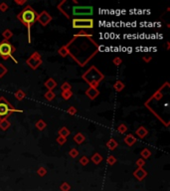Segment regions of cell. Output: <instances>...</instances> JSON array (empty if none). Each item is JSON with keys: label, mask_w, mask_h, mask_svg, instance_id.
Masks as SVG:
<instances>
[{"label": "cell", "mask_w": 170, "mask_h": 191, "mask_svg": "<svg viewBox=\"0 0 170 191\" xmlns=\"http://www.w3.org/2000/svg\"><path fill=\"white\" fill-rule=\"evenodd\" d=\"M46 169L43 168V167H41V168H39V170H38V174H40V176H44L45 174H46Z\"/></svg>", "instance_id": "cell-36"}, {"label": "cell", "mask_w": 170, "mask_h": 191, "mask_svg": "<svg viewBox=\"0 0 170 191\" xmlns=\"http://www.w3.org/2000/svg\"><path fill=\"white\" fill-rule=\"evenodd\" d=\"M85 140H86L85 135H84L83 133H81V132H78V133L74 136V142H76L77 144H81V143H83Z\"/></svg>", "instance_id": "cell-14"}, {"label": "cell", "mask_w": 170, "mask_h": 191, "mask_svg": "<svg viewBox=\"0 0 170 191\" xmlns=\"http://www.w3.org/2000/svg\"><path fill=\"white\" fill-rule=\"evenodd\" d=\"M135 133H136V135L138 136V137L143 138V137H145V136L147 135L148 131H147V129H146L145 127H138V129H136V131H135Z\"/></svg>", "instance_id": "cell-12"}, {"label": "cell", "mask_w": 170, "mask_h": 191, "mask_svg": "<svg viewBox=\"0 0 170 191\" xmlns=\"http://www.w3.org/2000/svg\"><path fill=\"white\" fill-rule=\"evenodd\" d=\"M78 155H79V151H78V149H76V148H72L70 150V156L72 158H76V157H78Z\"/></svg>", "instance_id": "cell-27"}, {"label": "cell", "mask_w": 170, "mask_h": 191, "mask_svg": "<svg viewBox=\"0 0 170 191\" xmlns=\"http://www.w3.org/2000/svg\"><path fill=\"white\" fill-rule=\"evenodd\" d=\"M59 134H60V136H63V137H68V135H70V131H69L67 127H62L61 129L59 131Z\"/></svg>", "instance_id": "cell-18"}, {"label": "cell", "mask_w": 170, "mask_h": 191, "mask_svg": "<svg viewBox=\"0 0 170 191\" xmlns=\"http://www.w3.org/2000/svg\"><path fill=\"white\" fill-rule=\"evenodd\" d=\"M115 162H117V158L115 157V156L113 155H109V157H107V163L111 164V165H113V164H115Z\"/></svg>", "instance_id": "cell-29"}, {"label": "cell", "mask_w": 170, "mask_h": 191, "mask_svg": "<svg viewBox=\"0 0 170 191\" xmlns=\"http://www.w3.org/2000/svg\"><path fill=\"white\" fill-rule=\"evenodd\" d=\"M55 97H56V95L53 91H48V92L45 94V98H46L48 101H52V100L55 99Z\"/></svg>", "instance_id": "cell-25"}, {"label": "cell", "mask_w": 170, "mask_h": 191, "mask_svg": "<svg viewBox=\"0 0 170 191\" xmlns=\"http://www.w3.org/2000/svg\"><path fill=\"white\" fill-rule=\"evenodd\" d=\"M67 112H69V114H71V116H75L76 114V112H77V108H74V107H70L68 108V110Z\"/></svg>", "instance_id": "cell-34"}, {"label": "cell", "mask_w": 170, "mask_h": 191, "mask_svg": "<svg viewBox=\"0 0 170 191\" xmlns=\"http://www.w3.org/2000/svg\"><path fill=\"white\" fill-rule=\"evenodd\" d=\"M136 164L138 165V167H142V165L144 164V160L142 159V158H140V159H138L136 161Z\"/></svg>", "instance_id": "cell-38"}, {"label": "cell", "mask_w": 170, "mask_h": 191, "mask_svg": "<svg viewBox=\"0 0 170 191\" xmlns=\"http://www.w3.org/2000/svg\"><path fill=\"white\" fill-rule=\"evenodd\" d=\"M14 96H15V98L18 100V101H22V100L25 98V93L23 92V91H21V90H18L17 92H15Z\"/></svg>", "instance_id": "cell-21"}, {"label": "cell", "mask_w": 170, "mask_h": 191, "mask_svg": "<svg viewBox=\"0 0 170 191\" xmlns=\"http://www.w3.org/2000/svg\"><path fill=\"white\" fill-rule=\"evenodd\" d=\"M117 131L118 132H120V133H124V132L128 131V127H126L125 125H120L119 127H117Z\"/></svg>", "instance_id": "cell-30"}, {"label": "cell", "mask_w": 170, "mask_h": 191, "mask_svg": "<svg viewBox=\"0 0 170 191\" xmlns=\"http://www.w3.org/2000/svg\"><path fill=\"white\" fill-rule=\"evenodd\" d=\"M11 112H23L22 110L14 108L5 98H0V121L6 119Z\"/></svg>", "instance_id": "cell-3"}, {"label": "cell", "mask_w": 170, "mask_h": 191, "mask_svg": "<svg viewBox=\"0 0 170 191\" xmlns=\"http://www.w3.org/2000/svg\"><path fill=\"white\" fill-rule=\"evenodd\" d=\"M113 64L117 65V66H119V65L121 64V59H120V58H115V59H113Z\"/></svg>", "instance_id": "cell-37"}, {"label": "cell", "mask_w": 170, "mask_h": 191, "mask_svg": "<svg viewBox=\"0 0 170 191\" xmlns=\"http://www.w3.org/2000/svg\"><path fill=\"white\" fill-rule=\"evenodd\" d=\"M27 64L31 67L32 69H37L38 67L42 64V60H41V56L38 52H35L31 55V57L27 60Z\"/></svg>", "instance_id": "cell-7"}, {"label": "cell", "mask_w": 170, "mask_h": 191, "mask_svg": "<svg viewBox=\"0 0 170 191\" xmlns=\"http://www.w3.org/2000/svg\"><path fill=\"white\" fill-rule=\"evenodd\" d=\"M124 142H125L128 146H132V145L136 142V137H134L132 134H128V135L124 137Z\"/></svg>", "instance_id": "cell-10"}, {"label": "cell", "mask_w": 170, "mask_h": 191, "mask_svg": "<svg viewBox=\"0 0 170 191\" xmlns=\"http://www.w3.org/2000/svg\"><path fill=\"white\" fill-rule=\"evenodd\" d=\"M38 14L31 6H26L24 9L22 10L18 15H17V18L21 21L25 26L27 27L28 30V40L29 42H31V35H30V31H31V26L37 20Z\"/></svg>", "instance_id": "cell-1"}, {"label": "cell", "mask_w": 170, "mask_h": 191, "mask_svg": "<svg viewBox=\"0 0 170 191\" xmlns=\"http://www.w3.org/2000/svg\"><path fill=\"white\" fill-rule=\"evenodd\" d=\"M66 140H67L66 137H63V136H60V135H59V137L57 138V142L59 143L60 145H63L64 143H66Z\"/></svg>", "instance_id": "cell-33"}, {"label": "cell", "mask_w": 170, "mask_h": 191, "mask_svg": "<svg viewBox=\"0 0 170 191\" xmlns=\"http://www.w3.org/2000/svg\"><path fill=\"white\" fill-rule=\"evenodd\" d=\"M6 73H7V69H6L2 64H0V78H2L3 76H5Z\"/></svg>", "instance_id": "cell-28"}, {"label": "cell", "mask_w": 170, "mask_h": 191, "mask_svg": "<svg viewBox=\"0 0 170 191\" xmlns=\"http://www.w3.org/2000/svg\"><path fill=\"white\" fill-rule=\"evenodd\" d=\"M15 3L19 4V5H23V4L26 3V1H25V0H23V1H19V0H15Z\"/></svg>", "instance_id": "cell-39"}, {"label": "cell", "mask_w": 170, "mask_h": 191, "mask_svg": "<svg viewBox=\"0 0 170 191\" xmlns=\"http://www.w3.org/2000/svg\"><path fill=\"white\" fill-rule=\"evenodd\" d=\"M37 20L39 21L43 26H47L49 23L51 22V21H52V17L50 16V14H49L48 12L43 11L42 13L38 14Z\"/></svg>", "instance_id": "cell-8"}, {"label": "cell", "mask_w": 170, "mask_h": 191, "mask_svg": "<svg viewBox=\"0 0 170 191\" xmlns=\"http://www.w3.org/2000/svg\"><path fill=\"white\" fill-rule=\"evenodd\" d=\"M88 162H89V158L87 156H82L81 159H80V163L83 164V165H87Z\"/></svg>", "instance_id": "cell-32"}, {"label": "cell", "mask_w": 170, "mask_h": 191, "mask_svg": "<svg viewBox=\"0 0 170 191\" xmlns=\"http://www.w3.org/2000/svg\"><path fill=\"white\" fill-rule=\"evenodd\" d=\"M94 12L92 6H74L73 7V15L74 16H90Z\"/></svg>", "instance_id": "cell-6"}, {"label": "cell", "mask_w": 170, "mask_h": 191, "mask_svg": "<svg viewBox=\"0 0 170 191\" xmlns=\"http://www.w3.org/2000/svg\"><path fill=\"white\" fill-rule=\"evenodd\" d=\"M56 86H57V83H56V81L54 79H52V78L48 79L46 81V83H45V87L48 89V91H53V89H55Z\"/></svg>", "instance_id": "cell-11"}, {"label": "cell", "mask_w": 170, "mask_h": 191, "mask_svg": "<svg viewBox=\"0 0 170 191\" xmlns=\"http://www.w3.org/2000/svg\"><path fill=\"white\" fill-rule=\"evenodd\" d=\"M113 88L115 89V91H117V92H120V91H122L124 89V84L122 83V82L120 81H117L113 85Z\"/></svg>", "instance_id": "cell-19"}, {"label": "cell", "mask_w": 170, "mask_h": 191, "mask_svg": "<svg viewBox=\"0 0 170 191\" xmlns=\"http://www.w3.org/2000/svg\"><path fill=\"white\" fill-rule=\"evenodd\" d=\"M145 175H146V172L142 169V167H138V169L134 171V176L138 180H141Z\"/></svg>", "instance_id": "cell-13"}, {"label": "cell", "mask_w": 170, "mask_h": 191, "mask_svg": "<svg viewBox=\"0 0 170 191\" xmlns=\"http://www.w3.org/2000/svg\"><path fill=\"white\" fill-rule=\"evenodd\" d=\"M61 96L63 97L64 100H69V99H71V97L73 96V93L71 92V91H63Z\"/></svg>", "instance_id": "cell-26"}, {"label": "cell", "mask_w": 170, "mask_h": 191, "mask_svg": "<svg viewBox=\"0 0 170 191\" xmlns=\"http://www.w3.org/2000/svg\"><path fill=\"white\" fill-rule=\"evenodd\" d=\"M61 89L63 91H71V89H72V86H71V85L69 84V83H64L61 86Z\"/></svg>", "instance_id": "cell-31"}, {"label": "cell", "mask_w": 170, "mask_h": 191, "mask_svg": "<svg viewBox=\"0 0 170 191\" xmlns=\"http://www.w3.org/2000/svg\"><path fill=\"white\" fill-rule=\"evenodd\" d=\"M92 160L94 163L98 164L103 161V156L101 154H98V153H94V154L92 156Z\"/></svg>", "instance_id": "cell-17"}, {"label": "cell", "mask_w": 170, "mask_h": 191, "mask_svg": "<svg viewBox=\"0 0 170 191\" xmlns=\"http://www.w3.org/2000/svg\"><path fill=\"white\" fill-rule=\"evenodd\" d=\"M9 127H10V121L7 119H4L0 121V129L2 131H7Z\"/></svg>", "instance_id": "cell-15"}, {"label": "cell", "mask_w": 170, "mask_h": 191, "mask_svg": "<svg viewBox=\"0 0 170 191\" xmlns=\"http://www.w3.org/2000/svg\"><path fill=\"white\" fill-rule=\"evenodd\" d=\"M150 59H151V57H147V58H146V57H143V60H144V61H146V62H149Z\"/></svg>", "instance_id": "cell-40"}, {"label": "cell", "mask_w": 170, "mask_h": 191, "mask_svg": "<svg viewBox=\"0 0 170 191\" xmlns=\"http://www.w3.org/2000/svg\"><path fill=\"white\" fill-rule=\"evenodd\" d=\"M7 9H8V5L6 3H1L0 4V10L1 11H3V12H5V11H7Z\"/></svg>", "instance_id": "cell-35"}, {"label": "cell", "mask_w": 170, "mask_h": 191, "mask_svg": "<svg viewBox=\"0 0 170 191\" xmlns=\"http://www.w3.org/2000/svg\"><path fill=\"white\" fill-rule=\"evenodd\" d=\"M117 145H118V143L117 142V140H115L113 138H111V140L107 142V146L109 147L111 150H113L115 148H117Z\"/></svg>", "instance_id": "cell-16"}, {"label": "cell", "mask_w": 170, "mask_h": 191, "mask_svg": "<svg viewBox=\"0 0 170 191\" xmlns=\"http://www.w3.org/2000/svg\"><path fill=\"white\" fill-rule=\"evenodd\" d=\"M83 78L91 85V87L96 88V86L101 83V81H102V79L104 78V76L100 73V71L96 70L94 67H92V68L83 76Z\"/></svg>", "instance_id": "cell-2"}, {"label": "cell", "mask_w": 170, "mask_h": 191, "mask_svg": "<svg viewBox=\"0 0 170 191\" xmlns=\"http://www.w3.org/2000/svg\"><path fill=\"white\" fill-rule=\"evenodd\" d=\"M58 53L60 54V55L62 56V57H66L67 55L69 54V50H68V47L67 46H64V47H62L61 49L58 51Z\"/></svg>", "instance_id": "cell-24"}, {"label": "cell", "mask_w": 170, "mask_h": 191, "mask_svg": "<svg viewBox=\"0 0 170 191\" xmlns=\"http://www.w3.org/2000/svg\"><path fill=\"white\" fill-rule=\"evenodd\" d=\"M2 36H3L4 40L8 41V40H9L10 38H11L12 36H13V33H12V32L10 31L9 29H6L5 31H4L3 33H2Z\"/></svg>", "instance_id": "cell-22"}, {"label": "cell", "mask_w": 170, "mask_h": 191, "mask_svg": "<svg viewBox=\"0 0 170 191\" xmlns=\"http://www.w3.org/2000/svg\"><path fill=\"white\" fill-rule=\"evenodd\" d=\"M73 27L79 28V29H92L94 27V20L92 19H73Z\"/></svg>", "instance_id": "cell-5"}, {"label": "cell", "mask_w": 170, "mask_h": 191, "mask_svg": "<svg viewBox=\"0 0 170 191\" xmlns=\"http://www.w3.org/2000/svg\"><path fill=\"white\" fill-rule=\"evenodd\" d=\"M98 94H100V92L98 91V89L94 88V87H91V88H89L87 91H86V95H87L91 100L96 99V98L98 96Z\"/></svg>", "instance_id": "cell-9"}, {"label": "cell", "mask_w": 170, "mask_h": 191, "mask_svg": "<svg viewBox=\"0 0 170 191\" xmlns=\"http://www.w3.org/2000/svg\"><path fill=\"white\" fill-rule=\"evenodd\" d=\"M151 155V151L148 148H144L142 151H141V156H142V159H147L149 156Z\"/></svg>", "instance_id": "cell-23"}, {"label": "cell", "mask_w": 170, "mask_h": 191, "mask_svg": "<svg viewBox=\"0 0 170 191\" xmlns=\"http://www.w3.org/2000/svg\"><path fill=\"white\" fill-rule=\"evenodd\" d=\"M14 51H15L14 46L10 44L8 41L3 40L0 43V57L3 58L4 60H7L8 58L10 57L14 60V62H17L13 58V56H12V53H13Z\"/></svg>", "instance_id": "cell-4"}, {"label": "cell", "mask_w": 170, "mask_h": 191, "mask_svg": "<svg viewBox=\"0 0 170 191\" xmlns=\"http://www.w3.org/2000/svg\"><path fill=\"white\" fill-rule=\"evenodd\" d=\"M36 127H37L38 129H39V131H43V129H45V127H47V125H46V123H45L44 121H43V119H39V121H37V123H36Z\"/></svg>", "instance_id": "cell-20"}]
</instances>
